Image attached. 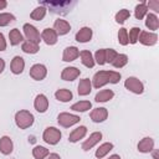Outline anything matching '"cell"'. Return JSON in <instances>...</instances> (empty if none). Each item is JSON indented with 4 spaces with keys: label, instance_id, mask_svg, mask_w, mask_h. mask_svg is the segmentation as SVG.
Returning a JSON list of instances; mask_svg holds the SVG:
<instances>
[{
    "label": "cell",
    "instance_id": "1",
    "mask_svg": "<svg viewBox=\"0 0 159 159\" xmlns=\"http://www.w3.org/2000/svg\"><path fill=\"white\" fill-rule=\"evenodd\" d=\"M120 80V73L117 71H98L92 78V87L101 88L107 83H118Z\"/></svg>",
    "mask_w": 159,
    "mask_h": 159
},
{
    "label": "cell",
    "instance_id": "2",
    "mask_svg": "<svg viewBox=\"0 0 159 159\" xmlns=\"http://www.w3.org/2000/svg\"><path fill=\"white\" fill-rule=\"evenodd\" d=\"M34 114L26 109L19 111L15 114V123L20 129H27L34 124Z\"/></svg>",
    "mask_w": 159,
    "mask_h": 159
},
{
    "label": "cell",
    "instance_id": "3",
    "mask_svg": "<svg viewBox=\"0 0 159 159\" xmlns=\"http://www.w3.org/2000/svg\"><path fill=\"white\" fill-rule=\"evenodd\" d=\"M75 2H68V1H46L42 2V6H48L50 10L55 14H67L73 6Z\"/></svg>",
    "mask_w": 159,
    "mask_h": 159
},
{
    "label": "cell",
    "instance_id": "4",
    "mask_svg": "<svg viewBox=\"0 0 159 159\" xmlns=\"http://www.w3.org/2000/svg\"><path fill=\"white\" fill-rule=\"evenodd\" d=\"M61 132L60 129H57L56 127H47L45 130H43V134H42V139L50 144V145H56L60 139H61Z\"/></svg>",
    "mask_w": 159,
    "mask_h": 159
},
{
    "label": "cell",
    "instance_id": "5",
    "mask_svg": "<svg viewBox=\"0 0 159 159\" xmlns=\"http://www.w3.org/2000/svg\"><path fill=\"white\" fill-rule=\"evenodd\" d=\"M81 120V118L76 114H71V113H67V112H62L58 114L57 117V122L61 127H65V128H68V127H72L75 124H77L78 122Z\"/></svg>",
    "mask_w": 159,
    "mask_h": 159
},
{
    "label": "cell",
    "instance_id": "6",
    "mask_svg": "<svg viewBox=\"0 0 159 159\" xmlns=\"http://www.w3.org/2000/svg\"><path fill=\"white\" fill-rule=\"evenodd\" d=\"M124 87L135 94H142L144 92V84L137 77H128L124 82Z\"/></svg>",
    "mask_w": 159,
    "mask_h": 159
},
{
    "label": "cell",
    "instance_id": "7",
    "mask_svg": "<svg viewBox=\"0 0 159 159\" xmlns=\"http://www.w3.org/2000/svg\"><path fill=\"white\" fill-rule=\"evenodd\" d=\"M22 30H24V35H25V37H26V41L35 42V43H40L41 36H40L39 30H37L34 25H31V24H25L24 27H22Z\"/></svg>",
    "mask_w": 159,
    "mask_h": 159
},
{
    "label": "cell",
    "instance_id": "8",
    "mask_svg": "<svg viewBox=\"0 0 159 159\" xmlns=\"http://www.w3.org/2000/svg\"><path fill=\"white\" fill-rule=\"evenodd\" d=\"M138 41L144 45V46H153L158 41V35L155 32H149V31H140Z\"/></svg>",
    "mask_w": 159,
    "mask_h": 159
},
{
    "label": "cell",
    "instance_id": "9",
    "mask_svg": "<svg viewBox=\"0 0 159 159\" xmlns=\"http://www.w3.org/2000/svg\"><path fill=\"white\" fill-rule=\"evenodd\" d=\"M30 76L36 81H42L47 76V68L42 63H36L30 68Z\"/></svg>",
    "mask_w": 159,
    "mask_h": 159
},
{
    "label": "cell",
    "instance_id": "10",
    "mask_svg": "<svg viewBox=\"0 0 159 159\" xmlns=\"http://www.w3.org/2000/svg\"><path fill=\"white\" fill-rule=\"evenodd\" d=\"M41 40H43V42L46 45H55L57 42V37L58 35L56 34V31L51 27H46L43 29V31L41 32Z\"/></svg>",
    "mask_w": 159,
    "mask_h": 159
},
{
    "label": "cell",
    "instance_id": "11",
    "mask_svg": "<svg viewBox=\"0 0 159 159\" xmlns=\"http://www.w3.org/2000/svg\"><path fill=\"white\" fill-rule=\"evenodd\" d=\"M89 117L94 123H101L108 118V111L103 107H98V108H94L91 111Z\"/></svg>",
    "mask_w": 159,
    "mask_h": 159
},
{
    "label": "cell",
    "instance_id": "12",
    "mask_svg": "<svg viewBox=\"0 0 159 159\" xmlns=\"http://www.w3.org/2000/svg\"><path fill=\"white\" fill-rule=\"evenodd\" d=\"M101 139H102V133H101V132H93V133L88 137V139H86V140L82 143V149H83L84 152H88V150L92 149Z\"/></svg>",
    "mask_w": 159,
    "mask_h": 159
},
{
    "label": "cell",
    "instance_id": "13",
    "mask_svg": "<svg viewBox=\"0 0 159 159\" xmlns=\"http://www.w3.org/2000/svg\"><path fill=\"white\" fill-rule=\"evenodd\" d=\"M34 107H35V109L39 113H45L47 111V108H48V99H47V97L45 94H42V93L37 94L35 101H34Z\"/></svg>",
    "mask_w": 159,
    "mask_h": 159
},
{
    "label": "cell",
    "instance_id": "14",
    "mask_svg": "<svg viewBox=\"0 0 159 159\" xmlns=\"http://www.w3.org/2000/svg\"><path fill=\"white\" fill-rule=\"evenodd\" d=\"M81 75V71L77 67L70 66V67H65L61 72V78L63 81H73L76 80L78 76Z\"/></svg>",
    "mask_w": 159,
    "mask_h": 159
},
{
    "label": "cell",
    "instance_id": "15",
    "mask_svg": "<svg viewBox=\"0 0 159 159\" xmlns=\"http://www.w3.org/2000/svg\"><path fill=\"white\" fill-rule=\"evenodd\" d=\"M92 35H93V31H92V29H91V27H87V26H84V27L80 29V31L76 34L75 39H76V41H77V42L84 43V42H88V41H91V39H92Z\"/></svg>",
    "mask_w": 159,
    "mask_h": 159
},
{
    "label": "cell",
    "instance_id": "16",
    "mask_svg": "<svg viewBox=\"0 0 159 159\" xmlns=\"http://www.w3.org/2000/svg\"><path fill=\"white\" fill-rule=\"evenodd\" d=\"M53 30L56 31L57 35H66L70 32L71 30V25L66 21V20H62V19H57L53 24Z\"/></svg>",
    "mask_w": 159,
    "mask_h": 159
},
{
    "label": "cell",
    "instance_id": "17",
    "mask_svg": "<svg viewBox=\"0 0 159 159\" xmlns=\"http://www.w3.org/2000/svg\"><path fill=\"white\" fill-rule=\"evenodd\" d=\"M80 56V50L76 46H68L63 50V55H62V61L65 62H71L75 61L77 57Z\"/></svg>",
    "mask_w": 159,
    "mask_h": 159
},
{
    "label": "cell",
    "instance_id": "18",
    "mask_svg": "<svg viewBox=\"0 0 159 159\" xmlns=\"http://www.w3.org/2000/svg\"><path fill=\"white\" fill-rule=\"evenodd\" d=\"M10 68H11V72L14 75H20L22 73L24 68H25V61L21 56H15L12 60H11V63H10Z\"/></svg>",
    "mask_w": 159,
    "mask_h": 159
},
{
    "label": "cell",
    "instance_id": "19",
    "mask_svg": "<svg viewBox=\"0 0 159 159\" xmlns=\"http://www.w3.org/2000/svg\"><path fill=\"white\" fill-rule=\"evenodd\" d=\"M12 149H14V144H12L11 138L7 135L1 137L0 138V152L4 155H9L10 153H12Z\"/></svg>",
    "mask_w": 159,
    "mask_h": 159
},
{
    "label": "cell",
    "instance_id": "20",
    "mask_svg": "<svg viewBox=\"0 0 159 159\" xmlns=\"http://www.w3.org/2000/svg\"><path fill=\"white\" fill-rule=\"evenodd\" d=\"M86 134H87V128L84 125H80V127H77L76 129H73L71 132V134L68 135V140L71 143H76L80 139H83Z\"/></svg>",
    "mask_w": 159,
    "mask_h": 159
},
{
    "label": "cell",
    "instance_id": "21",
    "mask_svg": "<svg viewBox=\"0 0 159 159\" xmlns=\"http://www.w3.org/2000/svg\"><path fill=\"white\" fill-rule=\"evenodd\" d=\"M153 149H154V140L150 137H145L138 143V150L140 153H150L153 152Z\"/></svg>",
    "mask_w": 159,
    "mask_h": 159
},
{
    "label": "cell",
    "instance_id": "22",
    "mask_svg": "<svg viewBox=\"0 0 159 159\" xmlns=\"http://www.w3.org/2000/svg\"><path fill=\"white\" fill-rule=\"evenodd\" d=\"M78 94L80 96H88L92 91V82L89 78H83L78 83Z\"/></svg>",
    "mask_w": 159,
    "mask_h": 159
},
{
    "label": "cell",
    "instance_id": "23",
    "mask_svg": "<svg viewBox=\"0 0 159 159\" xmlns=\"http://www.w3.org/2000/svg\"><path fill=\"white\" fill-rule=\"evenodd\" d=\"M80 57H81V62H82V65H84L86 67H88V68H92L93 66H94V58H93V56H92V53H91V51H88V50H83V51H81L80 52Z\"/></svg>",
    "mask_w": 159,
    "mask_h": 159
},
{
    "label": "cell",
    "instance_id": "24",
    "mask_svg": "<svg viewBox=\"0 0 159 159\" xmlns=\"http://www.w3.org/2000/svg\"><path fill=\"white\" fill-rule=\"evenodd\" d=\"M55 97L57 101L60 102H70L72 98H73V94L70 89H66V88H61V89H57L55 92Z\"/></svg>",
    "mask_w": 159,
    "mask_h": 159
},
{
    "label": "cell",
    "instance_id": "25",
    "mask_svg": "<svg viewBox=\"0 0 159 159\" xmlns=\"http://www.w3.org/2000/svg\"><path fill=\"white\" fill-rule=\"evenodd\" d=\"M145 26L149 29V30H158L159 27V19L155 14H147L145 15Z\"/></svg>",
    "mask_w": 159,
    "mask_h": 159
},
{
    "label": "cell",
    "instance_id": "26",
    "mask_svg": "<svg viewBox=\"0 0 159 159\" xmlns=\"http://www.w3.org/2000/svg\"><path fill=\"white\" fill-rule=\"evenodd\" d=\"M9 40H10V43L12 46H16V45L24 42V36H22V34L20 32L19 29H12L9 32Z\"/></svg>",
    "mask_w": 159,
    "mask_h": 159
},
{
    "label": "cell",
    "instance_id": "27",
    "mask_svg": "<svg viewBox=\"0 0 159 159\" xmlns=\"http://www.w3.org/2000/svg\"><path fill=\"white\" fill-rule=\"evenodd\" d=\"M114 97V92L112 89H102L99 91L96 97H94V101L96 102H108L111 101L112 98Z\"/></svg>",
    "mask_w": 159,
    "mask_h": 159
},
{
    "label": "cell",
    "instance_id": "28",
    "mask_svg": "<svg viewBox=\"0 0 159 159\" xmlns=\"http://www.w3.org/2000/svg\"><path fill=\"white\" fill-rule=\"evenodd\" d=\"M21 48L25 53H30V55H34V53H37L39 50H40V46L39 43H35V42H30V41H24L22 45H21Z\"/></svg>",
    "mask_w": 159,
    "mask_h": 159
},
{
    "label": "cell",
    "instance_id": "29",
    "mask_svg": "<svg viewBox=\"0 0 159 159\" xmlns=\"http://www.w3.org/2000/svg\"><path fill=\"white\" fill-rule=\"evenodd\" d=\"M112 149H113V144L109 143V142H108V143H103V144H101L99 148L96 150V158H98V159L104 158Z\"/></svg>",
    "mask_w": 159,
    "mask_h": 159
},
{
    "label": "cell",
    "instance_id": "30",
    "mask_svg": "<svg viewBox=\"0 0 159 159\" xmlns=\"http://www.w3.org/2000/svg\"><path fill=\"white\" fill-rule=\"evenodd\" d=\"M147 14H148V6H147V2L145 1H143V2H140V4H138L135 6V9H134V16H135V19L142 20Z\"/></svg>",
    "mask_w": 159,
    "mask_h": 159
},
{
    "label": "cell",
    "instance_id": "31",
    "mask_svg": "<svg viewBox=\"0 0 159 159\" xmlns=\"http://www.w3.org/2000/svg\"><path fill=\"white\" fill-rule=\"evenodd\" d=\"M91 107H92V103L89 101H80V102L72 104L71 109L75 112H86V111L91 109Z\"/></svg>",
    "mask_w": 159,
    "mask_h": 159
},
{
    "label": "cell",
    "instance_id": "32",
    "mask_svg": "<svg viewBox=\"0 0 159 159\" xmlns=\"http://www.w3.org/2000/svg\"><path fill=\"white\" fill-rule=\"evenodd\" d=\"M50 154L48 149L42 147V145H36L34 149H32V155L35 159H45L47 155Z\"/></svg>",
    "mask_w": 159,
    "mask_h": 159
},
{
    "label": "cell",
    "instance_id": "33",
    "mask_svg": "<svg viewBox=\"0 0 159 159\" xmlns=\"http://www.w3.org/2000/svg\"><path fill=\"white\" fill-rule=\"evenodd\" d=\"M46 11H47V9H46L45 6H42V5H40V6H37L35 10H32V12L30 14V17H31L32 20L40 21V20H42V19L45 17Z\"/></svg>",
    "mask_w": 159,
    "mask_h": 159
},
{
    "label": "cell",
    "instance_id": "34",
    "mask_svg": "<svg viewBox=\"0 0 159 159\" xmlns=\"http://www.w3.org/2000/svg\"><path fill=\"white\" fill-rule=\"evenodd\" d=\"M127 63H128V56L124 55V53H118L111 65H112L113 67H116V68H122V67H124Z\"/></svg>",
    "mask_w": 159,
    "mask_h": 159
},
{
    "label": "cell",
    "instance_id": "35",
    "mask_svg": "<svg viewBox=\"0 0 159 159\" xmlns=\"http://www.w3.org/2000/svg\"><path fill=\"white\" fill-rule=\"evenodd\" d=\"M15 21V16L10 12H1L0 14V26L4 27V26H7L9 24L14 22Z\"/></svg>",
    "mask_w": 159,
    "mask_h": 159
},
{
    "label": "cell",
    "instance_id": "36",
    "mask_svg": "<svg viewBox=\"0 0 159 159\" xmlns=\"http://www.w3.org/2000/svg\"><path fill=\"white\" fill-rule=\"evenodd\" d=\"M129 16H130L129 10H127V9H122V10H119V11L116 14V21H117L118 24H123Z\"/></svg>",
    "mask_w": 159,
    "mask_h": 159
},
{
    "label": "cell",
    "instance_id": "37",
    "mask_svg": "<svg viewBox=\"0 0 159 159\" xmlns=\"http://www.w3.org/2000/svg\"><path fill=\"white\" fill-rule=\"evenodd\" d=\"M118 41H119V43H120L122 46H127V45L129 43L127 29H124V27L119 29V31H118Z\"/></svg>",
    "mask_w": 159,
    "mask_h": 159
},
{
    "label": "cell",
    "instance_id": "38",
    "mask_svg": "<svg viewBox=\"0 0 159 159\" xmlns=\"http://www.w3.org/2000/svg\"><path fill=\"white\" fill-rule=\"evenodd\" d=\"M94 62L98 65H104L106 63V48H99L94 53Z\"/></svg>",
    "mask_w": 159,
    "mask_h": 159
},
{
    "label": "cell",
    "instance_id": "39",
    "mask_svg": "<svg viewBox=\"0 0 159 159\" xmlns=\"http://www.w3.org/2000/svg\"><path fill=\"white\" fill-rule=\"evenodd\" d=\"M139 34H140V29L139 27H132L129 30V34H128V41H129V43H135L138 41Z\"/></svg>",
    "mask_w": 159,
    "mask_h": 159
},
{
    "label": "cell",
    "instance_id": "40",
    "mask_svg": "<svg viewBox=\"0 0 159 159\" xmlns=\"http://www.w3.org/2000/svg\"><path fill=\"white\" fill-rule=\"evenodd\" d=\"M118 55V52L113 48H106V63H112L113 60L116 58V56Z\"/></svg>",
    "mask_w": 159,
    "mask_h": 159
},
{
    "label": "cell",
    "instance_id": "41",
    "mask_svg": "<svg viewBox=\"0 0 159 159\" xmlns=\"http://www.w3.org/2000/svg\"><path fill=\"white\" fill-rule=\"evenodd\" d=\"M147 6H149L152 10H154L155 12L159 11V1L158 0H149L147 2Z\"/></svg>",
    "mask_w": 159,
    "mask_h": 159
},
{
    "label": "cell",
    "instance_id": "42",
    "mask_svg": "<svg viewBox=\"0 0 159 159\" xmlns=\"http://www.w3.org/2000/svg\"><path fill=\"white\" fill-rule=\"evenodd\" d=\"M5 50H6V40L4 35L0 32V51H5Z\"/></svg>",
    "mask_w": 159,
    "mask_h": 159
},
{
    "label": "cell",
    "instance_id": "43",
    "mask_svg": "<svg viewBox=\"0 0 159 159\" xmlns=\"http://www.w3.org/2000/svg\"><path fill=\"white\" fill-rule=\"evenodd\" d=\"M46 159H61V157H60L57 153H50V154L46 157Z\"/></svg>",
    "mask_w": 159,
    "mask_h": 159
},
{
    "label": "cell",
    "instance_id": "44",
    "mask_svg": "<svg viewBox=\"0 0 159 159\" xmlns=\"http://www.w3.org/2000/svg\"><path fill=\"white\" fill-rule=\"evenodd\" d=\"M4 70H5V61L2 58H0V73H2Z\"/></svg>",
    "mask_w": 159,
    "mask_h": 159
},
{
    "label": "cell",
    "instance_id": "45",
    "mask_svg": "<svg viewBox=\"0 0 159 159\" xmlns=\"http://www.w3.org/2000/svg\"><path fill=\"white\" fill-rule=\"evenodd\" d=\"M6 6H7V1H5V0H0V10L5 9Z\"/></svg>",
    "mask_w": 159,
    "mask_h": 159
},
{
    "label": "cell",
    "instance_id": "46",
    "mask_svg": "<svg viewBox=\"0 0 159 159\" xmlns=\"http://www.w3.org/2000/svg\"><path fill=\"white\" fill-rule=\"evenodd\" d=\"M108 159H120V157H119L118 154H113V155H111Z\"/></svg>",
    "mask_w": 159,
    "mask_h": 159
},
{
    "label": "cell",
    "instance_id": "47",
    "mask_svg": "<svg viewBox=\"0 0 159 159\" xmlns=\"http://www.w3.org/2000/svg\"><path fill=\"white\" fill-rule=\"evenodd\" d=\"M153 150H154V149H153ZM153 157H154V159H159V158H158V150H157V149L153 152Z\"/></svg>",
    "mask_w": 159,
    "mask_h": 159
}]
</instances>
